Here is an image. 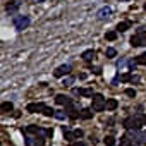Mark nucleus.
Segmentation results:
<instances>
[{"label":"nucleus","instance_id":"nucleus-6","mask_svg":"<svg viewBox=\"0 0 146 146\" xmlns=\"http://www.w3.org/2000/svg\"><path fill=\"white\" fill-rule=\"evenodd\" d=\"M45 105L43 103H29L28 107H26V110L28 112H31V113H35V112H45Z\"/></svg>","mask_w":146,"mask_h":146},{"label":"nucleus","instance_id":"nucleus-31","mask_svg":"<svg viewBox=\"0 0 146 146\" xmlns=\"http://www.w3.org/2000/svg\"><path fill=\"white\" fill-rule=\"evenodd\" d=\"M70 146H84V143H72Z\"/></svg>","mask_w":146,"mask_h":146},{"label":"nucleus","instance_id":"nucleus-5","mask_svg":"<svg viewBox=\"0 0 146 146\" xmlns=\"http://www.w3.org/2000/svg\"><path fill=\"white\" fill-rule=\"evenodd\" d=\"M69 72H70V65H69V64H64V65H60V67L55 69L53 76H55V78H64V76L69 74Z\"/></svg>","mask_w":146,"mask_h":146},{"label":"nucleus","instance_id":"nucleus-32","mask_svg":"<svg viewBox=\"0 0 146 146\" xmlns=\"http://www.w3.org/2000/svg\"><path fill=\"white\" fill-rule=\"evenodd\" d=\"M127 146H136V144H134V143H129V144H127Z\"/></svg>","mask_w":146,"mask_h":146},{"label":"nucleus","instance_id":"nucleus-21","mask_svg":"<svg viewBox=\"0 0 146 146\" xmlns=\"http://www.w3.org/2000/svg\"><path fill=\"white\" fill-rule=\"evenodd\" d=\"M105 38H107L108 41H113V40L117 38V33H115V31H108V33L105 35Z\"/></svg>","mask_w":146,"mask_h":146},{"label":"nucleus","instance_id":"nucleus-9","mask_svg":"<svg viewBox=\"0 0 146 146\" xmlns=\"http://www.w3.org/2000/svg\"><path fill=\"white\" fill-rule=\"evenodd\" d=\"M131 26H132V23H131V21H122V23H119V24H117V31H119V33H124V31H127Z\"/></svg>","mask_w":146,"mask_h":146},{"label":"nucleus","instance_id":"nucleus-11","mask_svg":"<svg viewBox=\"0 0 146 146\" xmlns=\"http://www.w3.org/2000/svg\"><path fill=\"white\" fill-rule=\"evenodd\" d=\"M76 95H83V96H93V90L91 88H84V90H74Z\"/></svg>","mask_w":146,"mask_h":146},{"label":"nucleus","instance_id":"nucleus-10","mask_svg":"<svg viewBox=\"0 0 146 146\" xmlns=\"http://www.w3.org/2000/svg\"><path fill=\"white\" fill-rule=\"evenodd\" d=\"M55 102H57L58 105H67V103H70L69 96H65V95H57V96H55Z\"/></svg>","mask_w":146,"mask_h":146},{"label":"nucleus","instance_id":"nucleus-19","mask_svg":"<svg viewBox=\"0 0 146 146\" xmlns=\"http://www.w3.org/2000/svg\"><path fill=\"white\" fill-rule=\"evenodd\" d=\"M105 53H107V57H108V58H113V57L117 55V50L110 46V48H107V52H105Z\"/></svg>","mask_w":146,"mask_h":146},{"label":"nucleus","instance_id":"nucleus-13","mask_svg":"<svg viewBox=\"0 0 146 146\" xmlns=\"http://www.w3.org/2000/svg\"><path fill=\"white\" fill-rule=\"evenodd\" d=\"M38 132H46V131H43V129H40V127H36V125L26 127V134H38Z\"/></svg>","mask_w":146,"mask_h":146},{"label":"nucleus","instance_id":"nucleus-14","mask_svg":"<svg viewBox=\"0 0 146 146\" xmlns=\"http://www.w3.org/2000/svg\"><path fill=\"white\" fill-rule=\"evenodd\" d=\"M19 5H21V2H19V0H14L12 4H9V5H7V11L12 14L14 11H17V9H19Z\"/></svg>","mask_w":146,"mask_h":146},{"label":"nucleus","instance_id":"nucleus-7","mask_svg":"<svg viewBox=\"0 0 146 146\" xmlns=\"http://www.w3.org/2000/svg\"><path fill=\"white\" fill-rule=\"evenodd\" d=\"M26 144H28V146H43V137H41V136L26 137Z\"/></svg>","mask_w":146,"mask_h":146},{"label":"nucleus","instance_id":"nucleus-25","mask_svg":"<svg viewBox=\"0 0 146 146\" xmlns=\"http://www.w3.org/2000/svg\"><path fill=\"white\" fill-rule=\"evenodd\" d=\"M127 144H129V136L120 137V146H127Z\"/></svg>","mask_w":146,"mask_h":146},{"label":"nucleus","instance_id":"nucleus-22","mask_svg":"<svg viewBox=\"0 0 146 146\" xmlns=\"http://www.w3.org/2000/svg\"><path fill=\"white\" fill-rule=\"evenodd\" d=\"M65 115H67L65 112H62V110H57L53 117H55V119H58V120H64V119H65Z\"/></svg>","mask_w":146,"mask_h":146},{"label":"nucleus","instance_id":"nucleus-24","mask_svg":"<svg viewBox=\"0 0 146 146\" xmlns=\"http://www.w3.org/2000/svg\"><path fill=\"white\" fill-rule=\"evenodd\" d=\"M43 113H45V115H46V117H52V115H55V110H52V108H48V107H46V108H45V112H43Z\"/></svg>","mask_w":146,"mask_h":146},{"label":"nucleus","instance_id":"nucleus-27","mask_svg":"<svg viewBox=\"0 0 146 146\" xmlns=\"http://www.w3.org/2000/svg\"><path fill=\"white\" fill-rule=\"evenodd\" d=\"M132 78H134V76H131V74H125V76H122V78H120V81L127 83V81H132Z\"/></svg>","mask_w":146,"mask_h":146},{"label":"nucleus","instance_id":"nucleus-16","mask_svg":"<svg viewBox=\"0 0 146 146\" xmlns=\"http://www.w3.org/2000/svg\"><path fill=\"white\" fill-rule=\"evenodd\" d=\"M103 143H105L107 146H113V144H115V137H113V136H105Z\"/></svg>","mask_w":146,"mask_h":146},{"label":"nucleus","instance_id":"nucleus-2","mask_svg":"<svg viewBox=\"0 0 146 146\" xmlns=\"http://www.w3.org/2000/svg\"><path fill=\"white\" fill-rule=\"evenodd\" d=\"M29 23H31V21H29L28 16H16V17H14V28L19 29V31H21V29H26V28L29 26Z\"/></svg>","mask_w":146,"mask_h":146},{"label":"nucleus","instance_id":"nucleus-18","mask_svg":"<svg viewBox=\"0 0 146 146\" xmlns=\"http://www.w3.org/2000/svg\"><path fill=\"white\" fill-rule=\"evenodd\" d=\"M134 64H141V65H146V53H143V55H139L136 60H134Z\"/></svg>","mask_w":146,"mask_h":146},{"label":"nucleus","instance_id":"nucleus-1","mask_svg":"<svg viewBox=\"0 0 146 146\" xmlns=\"http://www.w3.org/2000/svg\"><path fill=\"white\" fill-rule=\"evenodd\" d=\"M93 103H91V108L93 112H103L107 108V100L102 96V95H93Z\"/></svg>","mask_w":146,"mask_h":146},{"label":"nucleus","instance_id":"nucleus-28","mask_svg":"<svg viewBox=\"0 0 146 146\" xmlns=\"http://www.w3.org/2000/svg\"><path fill=\"white\" fill-rule=\"evenodd\" d=\"M125 95L131 96V98H134V96H136V91H134L132 88H129V90H125Z\"/></svg>","mask_w":146,"mask_h":146},{"label":"nucleus","instance_id":"nucleus-17","mask_svg":"<svg viewBox=\"0 0 146 146\" xmlns=\"http://www.w3.org/2000/svg\"><path fill=\"white\" fill-rule=\"evenodd\" d=\"M84 60H90L91 57H95V52L93 50H86V52H83V55H81Z\"/></svg>","mask_w":146,"mask_h":146},{"label":"nucleus","instance_id":"nucleus-33","mask_svg":"<svg viewBox=\"0 0 146 146\" xmlns=\"http://www.w3.org/2000/svg\"><path fill=\"white\" fill-rule=\"evenodd\" d=\"M144 11H146V4H144Z\"/></svg>","mask_w":146,"mask_h":146},{"label":"nucleus","instance_id":"nucleus-20","mask_svg":"<svg viewBox=\"0 0 146 146\" xmlns=\"http://www.w3.org/2000/svg\"><path fill=\"white\" fill-rule=\"evenodd\" d=\"M79 113H81V119H91V115H93V113H91V112H90L88 108H84V110H81Z\"/></svg>","mask_w":146,"mask_h":146},{"label":"nucleus","instance_id":"nucleus-12","mask_svg":"<svg viewBox=\"0 0 146 146\" xmlns=\"http://www.w3.org/2000/svg\"><path fill=\"white\" fill-rule=\"evenodd\" d=\"M0 108H2V112H4V113H9V112H12V110H14V105H12L11 102H4Z\"/></svg>","mask_w":146,"mask_h":146},{"label":"nucleus","instance_id":"nucleus-8","mask_svg":"<svg viewBox=\"0 0 146 146\" xmlns=\"http://www.w3.org/2000/svg\"><path fill=\"white\" fill-rule=\"evenodd\" d=\"M110 14H112V9H110V7H102V9L96 12V17H98V19H108Z\"/></svg>","mask_w":146,"mask_h":146},{"label":"nucleus","instance_id":"nucleus-26","mask_svg":"<svg viewBox=\"0 0 146 146\" xmlns=\"http://www.w3.org/2000/svg\"><path fill=\"white\" fill-rule=\"evenodd\" d=\"M74 137H76V136H74V132H69V131H65V139H67V141H72Z\"/></svg>","mask_w":146,"mask_h":146},{"label":"nucleus","instance_id":"nucleus-23","mask_svg":"<svg viewBox=\"0 0 146 146\" xmlns=\"http://www.w3.org/2000/svg\"><path fill=\"white\" fill-rule=\"evenodd\" d=\"M72 83H74V78H72V76H67V78L64 79V86H70Z\"/></svg>","mask_w":146,"mask_h":146},{"label":"nucleus","instance_id":"nucleus-29","mask_svg":"<svg viewBox=\"0 0 146 146\" xmlns=\"http://www.w3.org/2000/svg\"><path fill=\"white\" fill-rule=\"evenodd\" d=\"M74 136H76V139H79V137H83V136H84V132H83L81 129H76V131H74Z\"/></svg>","mask_w":146,"mask_h":146},{"label":"nucleus","instance_id":"nucleus-4","mask_svg":"<svg viewBox=\"0 0 146 146\" xmlns=\"http://www.w3.org/2000/svg\"><path fill=\"white\" fill-rule=\"evenodd\" d=\"M144 40H146V31H139L137 35H134V36L131 38V45H132V46H139V45L144 43Z\"/></svg>","mask_w":146,"mask_h":146},{"label":"nucleus","instance_id":"nucleus-30","mask_svg":"<svg viewBox=\"0 0 146 146\" xmlns=\"http://www.w3.org/2000/svg\"><path fill=\"white\" fill-rule=\"evenodd\" d=\"M139 119H141V122H143V125H146V115H143V113H141V115H139Z\"/></svg>","mask_w":146,"mask_h":146},{"label":"nucleus","instance_id":"nucleus-15","mask_svg":"<svg viewBox=\"0 0 146 146\" xmlns=\"http://www.w3.org/2000/svg\"><path fill=\"white\" fill-rule=\"evenodd\" d=\"M117 105H119V103H117V100H113V98L107 102V108H108V110H115V108H117Z\"/></svg>","mask_w":146,"mask_h":146},{"label":"nucleus","instance_id":"nucleus-3","mask_svg":"<svg viewBox=\"0 0 146 146\" xmlns=\"http://www.w3.org/2000/svg\"><path fill=\"white\" fill-rule=\"evenodd\" d=\"M141 125H143V122H141L139 115L137 117H129V119L124 120V127H127V129H139Z\"/></svg>","mask_w":146,"mask_h":146}]
</instances>
